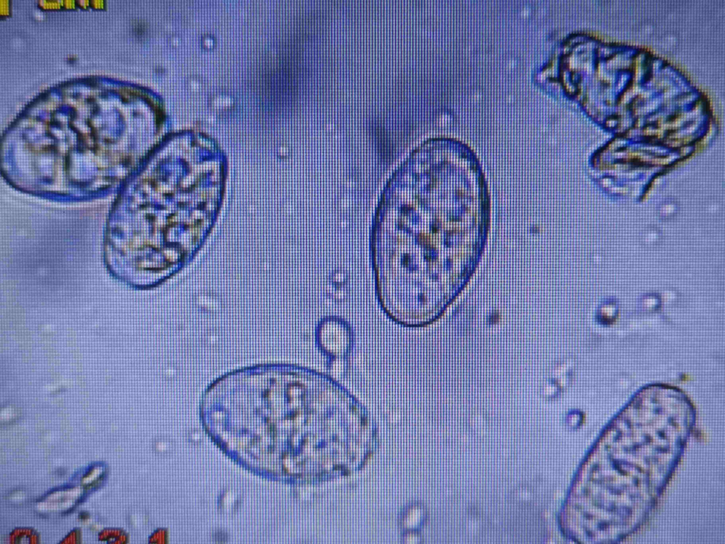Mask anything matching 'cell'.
<instances>
[{
  "instance_id": "obj_2",
  "label": "cell",
  "mask_w": 725,
  "mask_h": 544,
  "mask_svg": "<svg viewBox=\"0 0 725 544\" xmlns=\"http://www.w3.org/2000/svg\"><path fill=\"white\" fill-rule=\"evenodd\" d=\"M321 345L333 355H341L347 348L349 336L346 329L338 322H328L320 329Z\"/></svg>"
},
{
  "instance_id": "obj_1",
  "label": "cell",
  "mask_w": 725,
  "mask_h": 544,
  "mask_svg": "<svg viewBox=\"0 0 725 544\" xmlns=\"http://www.w3.org/2000/svg\"><path fill=\"white\" fill-rule=\"evenodd\" d=\"M464 144L423 146L394 176L375 242L377 288L418 307L445 300L454 273L464 278L479 254L486 223L480 171Z\"/></svg>"
}]
</instances>
